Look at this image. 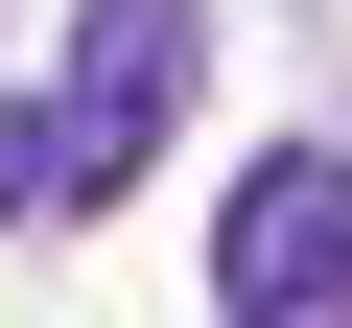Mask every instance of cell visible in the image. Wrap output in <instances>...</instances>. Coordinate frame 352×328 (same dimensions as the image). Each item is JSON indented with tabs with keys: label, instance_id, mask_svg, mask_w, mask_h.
<instances>
[{
	"label": "cell",
	"instance_id": "1",
	"mask_svg": "<svg viewBox=\"0 0 352 328\" xmlns=\"http://www.w3.org/2000/svg\"><path fill=\"white\" fill-rule=\"evenodd\" d=\"M188 71H212V0H94V24H71V71H47V141H71V211L164 164V117H188Z\"/></svg>",
	"mask_w": 352,
	"mask_h": 328
},
{
	"label": "cell",
	"instance_id": "2",
	"mask_svg": "<svg viewBox=\"0 0 352 328\" xmlns=\"http://www.w3.org/2000/svg\"><path fill=\"white\" fill-rule=\"evenodd\" d=\"M212 328H352V164H329V141L235 164V211H212Z\"/></svg>",
	"mask_w": 352,
	"mask_h": 328
}]
</instances>
